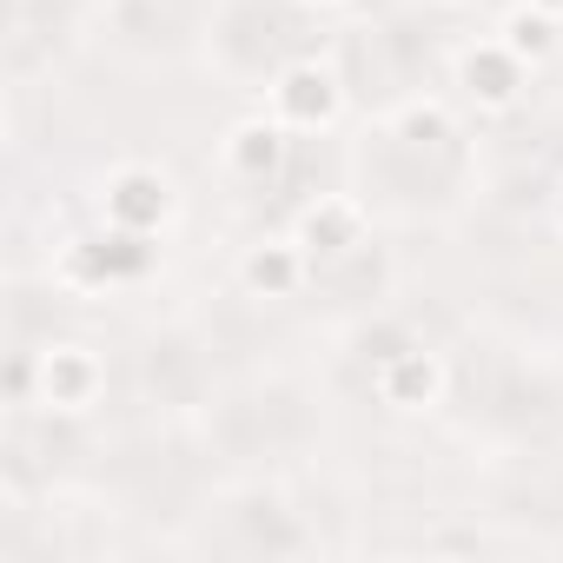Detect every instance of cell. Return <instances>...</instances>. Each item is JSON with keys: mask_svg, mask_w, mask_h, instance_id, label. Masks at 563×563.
I'll list each match as a JSON object with an SVG mask.
<instances>
[{"mask_svg": "<svg viewBox=\"0 0 563 563\" xmlns=\"http://www.w3.org/2000/svg\"><path fill=\"white\" fill-rule=\"evenodd\" d=\"M265 113L286 133H332L345 120V80L325 60H292L265 87Z\"/></svg>", "mask_w": 563, "mask_h": 563, "instance_id": "cell-1", "label": "cell"}, {"mask_svg": "<svg viewBox=\"0 0 563 563\" xmlns=\"http://www.w3.org/2000/svg\"><path fill=\"white\" fill-rule=\"evenodd\" d=\"M179 212V192L159 166H113L107 186H100V225H120V232H140V239H159Z\"/></svg>", "mask_w": 563, "mask_h": 563, "instance_id": "cell-2", "label": "cell"}, {"mask_svg": "<svg viewBox=\"0 0 563 563\" xmlns=\"http://www.w3.org/2000/svg\"><path fill=\"white\" fill-rule=\"evenodd\" d=\"M100 391H107V358L93 345L60 339V345L34 352V405H47L60 418H80V411L100 405Z\"/></svg>", "mask_w": 563, "mask_h": 563, "instance_id": "cell-3", "label": "cell"}, {"mask_svg": "<svg viewBox=\"0 0 563 563\" xmlns=\"http://www.w3.org/2000/svg\"><path fill=\"white\" fill-rule=\"evenodd\" d=\"M457 87H464V100H471L477 113H510V107L523 100V87H530V67L490 34V41H471V47L457 54Z\"/></svg>", "mask_w": 563, "mask_h": 563, "instance_id": "cell-4", "label": "cell"}, {"mask_svg": "<svg viewBox=\"0 0 563 563\" xmlns=\"http://www.w3.org/2000/svg\"><path fill=\"white\" fill-rule=\"evenodd\" d=\"M372 385H378V398H385L391 411H431V405H444L451 372H444V358H438L431 345L405 339L398 352H385V358L372 365Z\"/></svg>", "mask_w": 563, "mask_h": 563, "instance_id": "cell-5", "label": "cell"}, {"mask_svg": "<svg viewBox=\"0 0 563 563\" xmlns=\"http://www.w3.org/2000/svg\"><path fill=\"white\" fill-rule=\"evenodd\" d=\"M286 153H292V133L278 126L272 113H252V120H232V126H225V140H219V173L239 179V186H265V179H278Z\"/></svg>", "mask_w": 563, "mask_h": 563, "instance_id": "cell-6", "label": "cell"}, {"mask_svg": "<svg viewBox=\"0 0 563 563\" xmlns=\"http://www.w3.org/2000/svg\"><path fill=\"white\" fill-rule=\"evenodd\" d=\"M292 239L306 245V258H352V252L365 245V206L345 199V192H319V199L299 212Z\"/></svg>", "mask_w": 563, "mask_h": 563, "instance_id": "cell-7", "label": "cell"}, {"mask_svg": "<svg viewBox=\"0 0 563 563\" xmlns=\"http://www.w3.org/2000/svg\"><path fill=\"white\" fill-rule=\"evenodd\" d=\"M306 272H312V258H306L299 239H258V245H245V258H239V286H245L252 299H292V292L306 286Z\"/></svg>", "mask_w": 563, "mask_h": 563, "instance_id": "cell-8", "label": "cell"}, {"mask_svg": "<svg viewBox=\"0 0 563 563\" xmlns=\"http://www.w3.org/2000/svg\"><path fill=\"white\" fill-rule=\"evenodd\" d=\"M497 41L537 74V67H550L556 54H563V14H550V8H537V0H517V8L497 21Z\"/></svg>", "mask_w": 563, "mask_h": 563, "instance_id": "cell-9", "label": "cell"}, {"mask_svg": "<svg viewBox=\"0 0 563 563\" xmlns=\"http://www.w3.org/2000/svg\"><path fill=\"white\" fill-rule=\"evenodd\" d=\"M391 126H398V140L431 146V140H444V133H451V107H444V100H405Z\"/></svg>", "mask_w": 563, "mask_h": 563, "instance_id": "cell-10", "label": "cell"}, {"mask_svg": "<svg viewBox=\"0 0 563 563\" xmlns=\"http://www.w3.org/2000/svg\"><path fill=\"white\" fill-rule=\"evenodd\" d=\"M8 398H14V405L34 398V358H14V365H8Z\"/></svg>", "mask_w": 563, "mask_h": 563, "instance_id": "cell-11", "label": "cell"}, {"mask_svg": "<svg viewBox=\"0 0 563 563\" xmlns=\"http://www.w3.org/2000/svg\"><path fill=\"white\" fill-rule=\"evenodd\" d=\"M550 219H556V232H563V179H556V192H550Z\"/></svg>", "mask_w": 563, "mask_h": 563, "instance_id": "cell-12", "label": "cell"}, {"mask_svg": "<svg viewBox=\"0 0 563 563\" xmlns=\"http://www.w3.org/2000/svg\"><path fill=\"white\" fill-rule=\"evenodd\" d=\"M431 8H471V0H431Z\"/></svg>", "mask_w": 563, "mask_h": 563, "instance_id": "cell-13", "label": "cell"}, {"mask_svg": "<svg viewBox=\"0 0 563 563\" xmlns=\"http://www.w3.org/2000/svg\"><path fill=\"white\" fill-rule=\"evenodd\" d=\"M306 8H345V0H306Z\"/></svg>", "mask_w": 563, "mask_h": 563, "instance_id": "cell-14", "label": "cell"}, {"mask_svg": "<svg viewBox=\"0 0 563 563\" xmlns=\"http://www.w3.org/2000/svg\"><path fill=\"white\" fill-rule=\"evenodd\" d=\"M537 8H550V14H563V0H537Z\"/></svg>", "mask_w": 563, "mask_h": 563, "instance_id": "cell-15", "label": "cell"}]
</instances>
